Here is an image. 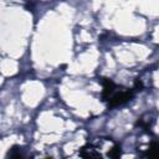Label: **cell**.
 Listing matches in <instances>:
<instances>
[{
  "mask_svg": "<svg viewBox=\"0 0 159 159\" xmlns=\"http://www.w3.org/2000/svg\"><path fill=\"white\" fill-rule=\"evenodd\" d=\"M134 96V91L133 89H125V91H120L118 93H113L109 99L107 101L108 102V108H114V107H118V106H122L127 102H129Z\"/></svg>",
  "mask_w": 159,
  "mask_h": 159,
  "instance_id": "obj_1",
  "label": "cell"
},
{
  "mask_svg": "<svg viewBox=\"0 0 159 159\" xmlns=\"http://www.w3.org/2000/svg\"><path fill=\"white\" fill-rule=\"evenodd\" d=\"M102 84H103V91H102V99L108 101L109 97L114 93L116 84L111 78H102Z\"/></svg>",
  "mask_w": 159,
  "mask_h": 159,
  "instance_id": "obj_2",
  "label": "cell"
},
{
  "mask_svg": "<svg viewBox=\"0 0 159 159\" xmlns=\"http://www.w3.org/2000/svg\"><path fill=\"white\" fill-rule=\"evenodd\" d=\"M147 155L149 158H159V143H157V142L152 143L147 152Z\"/></svg>",
  "mask_w": 159,
  "mask_h": 159,
  "instance_id": "obj_3",
  "label": "cell"
},
{
  "mask_svg": "<svg viewBox=\"0 0 159 159\" xmlns=\"http://www.w3.org/2000/svg\"><path fill=\"white\" fill-rule=\"evenodd\" d=\"M119 155H120V147L119 145H114L108 152V157H111V158H119Z\"/></svg>",
  "mask_w": 159,
  "mask_h": 159,
  "instance_id": "obj_4",
  "label": "cell"
},
{
  "mask_svg": "<svg viewBox=\"0 0 159 159\" xmlns=\"http://www.w3.org/2000/svg\"><path fill=\"white\" fill-rule=\"evenodd\" d=\"M7 157H10V158H21L22 155L20 154V150H19V147H16V145H14L11 149H10V152L7 153Z\"/></svg>",
  "mask_w": 159,
  "mask_h": 159,
  "instance_id": "obj_5",
  "label": "cell"
},
{
  "mask_svg": "<svg viewBox=\"0 0 159 159\" xmlns=\"http://www.w3.org/2000/svg\"><path fill=\"white\" fill-rule=\"evenodd\" d=\"M142 88H143V83L139 80H135V82H134V89H142Z\"/></svg>",
  "mask_w": 159,
  "mask_h": 159,
  "instance_id": "obj_6",
  "label": "cell"
}]
</instances>
